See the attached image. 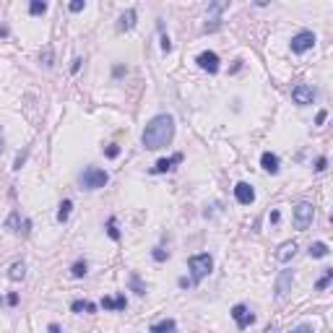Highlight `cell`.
I'll return each instance as SVG.
<instances>
[{
  "instance_id": "1",
  "label": "cell",
  "mask_w": 333,
  "mask_h": 333,
  "mask_svg": "<svg viewBox=\"0 0 333 333\" xmlns=\"http://www.w3.org/2000/svg\"><path fill=\"white\" fill-rule=\"evenodd\" d=\"M172 138H175V117L167 114V112H162V114H156V117L148 120L146 128H143V135H141V141H143V146L148 148V151L164 148Z\"/></svg>"
},
{
  "instance_id": "15",
  "label": "cell",
  "mask_w": 333,
  "mask_h": 333,
  "mask_svg": "<svg viewBox=\"0 0 333 333\" xmlns=\"http://www.w3.org/2000/svg\"><path fill=\"white\" fill-rule=\"evenodd\" d=\"M148 331H151V333H175L177 331V323L172 318H164V320H159V323H154Z\"/></svg>"
},
{
  "instance_id": "17",
  "label": "cell",
  "mask_w": 333,
  "mask_h": 333,
  "mask_svg": "<svg viewBox=\"0 0 333 333\" xmlns=\"http://www.w3.org/2000/svg\"><path fill=\"white\" fill-rule=\"evenodd\" d=\"M102 307H105V310H125L128 302H125L122 294L120 297H105V300H102Z\"/></svg>"
},
{
  "instance_id": "13",
  "label": "cell",
  "mask_w": 333,
  "mask_h": 333,
  "mask_svg": "<svg viewBox=\"0 0 333 333\" xmlns=\"http://www.w3.org/2000/svg\"><path fill=\"white\" fill-rule=\"evenodd\" d=\"M180 162H182V154H172L169 159H159V162L151 167V172H154V175H164L167 169H172V167L180 164Z\"/></svg>"
},
{
  "instance_id": "3",
  "label": "cell",
  "mask_w": 333,
  "mask_h": 333,
  "mask_svg": "<svg viewBox=\"0 0 333 333\" xmlns=\"http://www.w3.org/2000/svg\"><path fill=\"white\" fill-rule=\"evenodd\" d=\"M81 182H84L86 190H99V188H105L110 182V175L105 169H99V167H89L81 175Z\"/></svg>"
},
{
  "instance_id": "34",
  "label": "cell",
  "mask_w": 333,
  "mask_h": 333,
  "mask_svg": "<svg viewBox=\"0 0 333 333\" xmlns=\"http://www.w3.org/2000/svg\"><path fill=\"white\" fill-rule=\"evenodd\" d=\"M42 60H44V65H52V50H50V47L42 52Z\"/></svg>"
},
{
  "instance_id": "28",
  "label": "cell",
  "mask_w": 333,
  "mask_h": 333,
  "mask_svg": "<svg viewBox=\"0 0 333 333\" xmlns=\"http://www.w3.org/2000/svg\"><path fill=\"white\" fill-rule=\"evenodd\" d=\"M151 255H154V260H156V263H162V260H167V258H169V252H167V250H162V247H154Z\"/></svg>"
},
{
  "instance_id": "4",
  "label": "cell",
  "mask_w": 333,
  "mask_h": 333,
  "mask_svg": "<svg viewBox=\"0 0 333 333\" xmlns=\"http://www.w3.org/2000/svg\"><path fill=\"white\" fill-rule=\"evenodd\" d=\"M313 47H315V34L313 31H300V34L292 37V52L294 55H302V52L313 50Z\"/></svg>"
},
{
  "instance_id": "21",
  "label": "cell",
  "mask_w": 333,
  "mask_h": 333,
  "mask_svg": "<svg viewBox=\"0 0 333 333\" xmlns=\"http://www.w3.org/2000/svg\"><path fill=\"white\" fill-rule=\"evenodd\" d=\"M328 255V245L326 242H313L310 245V258H326Z\"/></svg>"
},
{
  "instance_id": "9",
  "label": "cell",
  "mask_w": 333,
  "mask_h": 333,
  "mask_svg": "<svg viewBox=\"0 0 333 333\" xmlns=\"http://www.w3.org/2000/svg\"><path fill=\"white\" fill-rule=\"evenodd\" d=\"M234 198H237V203L250 206L252 201H255V190H252V185H247V182H237L234 185Z\"/></svg>"
},
{
  "instance_id": "6",
  "label": "cell",
  "mask_w": 333,
  "mask_h": 333,
  "mask_svg": "<svg viewBox=\"0 0 333 333\" xmlns=\"http://www.w3.org/2000/svg\"><path fill=\"white\" fill-rule=\"evenodd\" d=\"M313 216H315V209L310 203H297L294 209V226L297 229H307L313 224Z\"/></svg>"
},
{
  "instance_id": "25",
  "label": "cell",
  "mask_w": 333,
  "mask_h": 333,
  "mask_svg": "<svg viewBox=\"0 0 333 333\" xmlns=\"http://www.w3.org/2000/svg\"><path fill=\"white\" fill-rule=\"evenodd\" d=\"M107 234H110V239H114V242L120 239V229H117V222H114V216L107 222Z\"/></svg>"
},
{
  "instance_id": "26",
  "label": "cell",
  "mask_w": 333,
  "mask_h": 333,
  "mask_svg": "<svg viewBox=\"0 0 333 333\" xmlns=\"http://www.w3.org/2000/svg\"><path fill=\"white\" fill-rule=\"evenodd\" d=\"M331 279H333V268H326V273H323V276H320V281L315 284V289H320V292H323L326 286L331 284Z\"/></svg>"
},
{
  "instance_id": "20",
  "label": "cell",
  "mask_w": 333,
  "mask_h": 333,
  "mask_svg": "<svg viewBox=\"0 0 333 333\" xmlns=\"http://www.w3.org/2000/svg\"><path fill=\"white\" fill-rule=\"evenodd\" d=\"M21 224H26V222H21V214L18 211H13L8 216V222H5V226L10 229V232H24V229H21Z\"/></svg>"
},
{
  "instance_id": "27",
  "label": "cell",
  "mask_w": 333,
  "mask_h": 333,
  "mask_svg": "<svg viewBox=\"0 0 333 333\" xmlns=\"http://www.w3.org/2000/svg\"><path fill=\"white\" fill-rule=\"evenodd\" d=\"M130 286H133V292H135V294H146V286L141 284L138 273H130Z\"/></svg>"
},
{
  "instance_id": "42",
  "label": "cell",
  "mask_w": 333,
  "mask_h": 333,
  "mask_svg": "<svg viewBox=\"0 0 333 333\" xmlns=\"http://www.w3.org/2000/svg\"><path fill=\"white\" fill-rule=\"evenodd\" d=\"M0 151H3V128H0Z\"/></svg>"
},
{
  "instance_id": "18",
  "label": "cell",
  "mask_w": 333,
  "mask_h": 333,
  "mask_svg": "<svg viewBox=\"0 0 333 333\" xmlns=\"http://www.w3.org/2000/svg\"><path fill=\"white\" fill-rule=\"evenodd\" d=\"M24 276H26V266H24V263H13V266L8 268V279L10 281H21Z\"/></svg>"
},
{
  "instance_id": "19",
  "label": "cell",
  "mask_w": 333,
  "mask_h": 333,
  "mask_svg": "<svg viewBox=\"0 0 333 333\" xmlns=\"http://www.w3.org/2000/svg\"><path fill=\"white\" fill-rule=\"evenodd\" d=\"M71 310H73V313H97V305L94 302H86V300H76L71 305Z\"/></svg>"
},
{
  "instance_id": "2",
  "label": "cell",
  "mask_w": 333,
  "mask_h": 333,
  "mask_svg": "<svg viewBox=\"0 0 333 333\" xmlns=\"http://www.w3.org/2000/svg\"><path fill=\"white\" fill-rule=\"evenodd\" d=\"M188 266H190V273H193V284H198V281H203V279L211 273L214 258L209 255V252H201V255H193V258L188 260Z\"/></svg>"
},
{
  "instance_id": "41",
  "label": "cell",
  "mask_w": 333,
  "mask_h": 333,
  "mask_svg": "<svg viewBox=\"0 0 333 333\" xmlns=\"http://www.w3.org/2000/svg\"><path fill=\"white\" fill-rule=\"evenodd\" d=\"M0 37H8V26H0Z\"/></svg>"
},
{
  "instance_id": "14",
  "label": "cell",
  "mask_w": 333,
  "mask_h": 333,
  "mask_svg": "<svg viewBox=\"0 0 333 333\" xmlns=\"http://www.w3.org/2000/svg\"><path fill=\"white\" fill-rule=\"evenodd\" d=\"M260 164H263V169H266L268 175H279V156H276V154L263 151V156H260Z\"/></svg>"
},
{
  "instance_id": "22",
  "label": "cell",
  "mask_w": 333,
  "mask_h": 333,
  "mask_svg": "<svg viewBox=\"0 0 333 333\" xmlns=\"http://www.w3.org/2000/svg\"><path fill=\"white\" fill-rule=\"evenodd\" d=\"M71 209H73V203L65 198V201L60 203V209H57V222H60V224L68 222V216H71Z\"/></svg>"
},
{
  "instance_id": "35",
  "label": "cell",
  "mask_w": 333,
  "mask_h": 333,
  "mask_svg": "<svg viewBox=\"0 0 333 333\" xmlns=\"http://www.w3.org/2000/svg\"><path fill=\"white\" fill-rule=\"evenodd\" d=\"M326 117H328V112H326V110H320V112H318V117H315V122H318V125H323Z\"/></svg>"
},
{
  "instance_id": "16",
  "label": "cell",
  "mask_w": 333,
  "mask_h": 333,
  "mask_svg": "<svg viewBox=\"0 0 333 333\" xmlns=\"http://www.w3.org/2000/svg\"><path fill=\"white\" fill-rule=\"evenodd\" d=\"M135 18H138V13H135V8H128V10L122 13V18H120L117 29H120V31H128V29H133V26H135Z\"/></svg>"
},
{
  "instance_id": "40",
  "label": "cell",
  "mask_w": 333,
  "mask_h": 333,
  "mask_svg": "<svg viewBox=\"0 0 333 333\" xmlns=\"http://www.w3.org/2000/svg\"><path fill=\"white\" fill-rule=\"evenodd\" d=\"M180 286H182V289H188V286H193V281L190 279H180Z\"/></svg>"
},
{
  "instance_id": "11",
  "label": "cell",
  "mask_w": 333,
  "mask_h": 333,
  "mask_svg": "<svg viewBox=\"0 0 333 333\" xmlns=\"http://www.w3.org/2000/svg\"><path fill=\"white\" fill-rule=\"evenodd\" d=\"M294 255H297V242H294V239H289V242H281L279 250H276V260L279 263H289Z\"/></svg>"
},
{
  "instance_id": "7",
  "label": "cell",
  "mask_w": 333,
  "mask_h": 333,
  "mask_svg": "<svg viewBox=\"0 0 333 333\" xmlns=\"http://www.w3.org/2000/svg\"><path fill=\"white\" fill-rule=\"evenodd\" d=\"M195 63H198V68L206 71V73H219V55L211 52V50L201 52L198 57H195Z\"/></svg>"
},
{
  "instance_id": "37",
  "label": "cell",
  "mask_w": 333,
  "mask_h": 333,
  "mask_svg": "<svg viewBox=\"0 0 333 333\" xmlns=\"http://www.w3.org/2000/svg\"><path fill=\"white\" fill-rule=\"evenodd\" d=\"M268 219H271V224H279V219H281V214H279V211H271V216H268Z\"/></svg>"
},
{
  "instance_id": "10",
  "label": "cell",
  "mask_w": 333,
  "mask_h": 333,
  "mask_svg": "<svg viewBox=\"0 0 333 333\" xmlns=\"http://www.w3.org/2000/svg\"><path fill=\"white\" fill-rule=\"evenodd\" d=\"M226 8V3H211V16H209V21H206V26H203V31H216L222 26V18H219V13Z\"/></svg>"
},
{
  "instance_id": "5",
  "label": "cell",
  "mask_w": 333,
  "mask_h": 333,
  "mask_svg": "<svg viewBox=\"0 0 333 333\" xmlns=\"http://www.w3.org/2000/svg\"><path fill=\"white\" fill-rule=\"evenodd\" d=\"M292 99H294V105L307 107V105H313V102H315V89L310 84H297L292 89Z\"/></svg>"
},
{
  "instance_id": "23",
  "label": "cell",
  "mask_w": 333,
  "mask_h": 333,
  "mask_svg": "<svg viewBox=\"0 0 333 333\" xmlns=\"http://www.w3.org/2000/svg\"><path fill=\"white\" fill-rule=\"evenodd\" d=\"M86 273H89L86 260H78V263H73V268H71V276H73V279H84Z\"/></svg>"
},
{
  "instance_id": "8",
  "label": "cell",
  "mask_w": 333,
  "mask_h": 333,
  "mask_svg": "<svg viewBox=\"0 0 333 333\" xmlns=\"http://www.w3.org/2000/svg\"><path fill=\"white\" fill-rule=\"evenodd\" d=\"M232 318H234V323H237L239 331H245V328L252 323V320H255V315H252L245 305H234V307H232Z\"/></svg>"
},
{
  "instance_id": "33",
  "label": "cell",
  "mask_w": 333,
  "mask_h": 333,
  "mask_svg": "<svg viewBox=\"0 0 333 333\" xmlns=\"http://www.w3.org/2000/svg\"><path fill=\"white\" fill-rule=\"evenodd\" d=\"M292 333H313V326H307V323H302V326H297Z\"/></svg>"
},
{
  "instance_id": "29",
  "label": "cell",
  "mask_w": 333,
  "mask_h": 333,
  "mask_svg": "<svg viewBox=\"0 0 333 333\" xmlns=\"http://www.w3.org/2000/svg\"><path fill=\"white\" fill-rule=\"evenodd\" d=\"M159 31H162V50H164V52H172V42H169V37H167V34H164L162 24H159Z\"/></svg>"
},
{
  "instance_id": "30",
  "label": "cell",
  "mask_w": 333,
  "mask_h": 333,
  "mask_svg": "<svg viewBox=\"0 0 333 333\" xmlns=\"http://www.w3.org/2000/svg\"><path fill=\"white\" fill-rule=\"evenodd\" d=\"M68 8H71V13H81V10L86 8V3H84V0H73V3L68 5Z\"/></svg>"
},
{
  "instance_id": "31",
  "label": "cell",
  "mask_w": 333,
  "mask_h": 333,
  "mask_svg": "<svg viewBox=\"0 0 333 333\" xmlns=\"http://www.w3.org/2000/svg\"><path fill=\"white\" fill-rule=\"evenodd\" d=\"M105 154H107L110 159H117V156H120V146H114V143L107 146V148H105Z\"/></svg>"
},
{
  "instance_id": "24",
  "label": "cell",
  "mask_w": 333,
  "mask_h": 333,
  "mask_svg": "<svg viewBox=\"0 0 333 333\" xmlns=\"http://www.w3.org/2000/svg\"><path fill=\"white\" fill-rule=\"evenodd\" d=\"M29 13H31V16H42V13H47V3H42V0H31Z\"/></svg>"
},
{
  "instance_id": "39",
  "label": "cell",
  "mask_w": 333,
  "mask_h": 333,
  "mask_svg": "<svg viewBox=\"0 0 333 333\" xmlns=\"http://www.w3.org/2000/svg\"><path fill=\"white\" fill-rule=\"evenodd\" d=\"M8 305H18V294H8Z\"/></svg>"
},
{
  "instance_id": "38",
  "label": "cell",
  "mask_w": 333,
  "mask_h": 333,
  "mask_svg": "<svg viewBox=\"0 0 333 333\" xmlns=\"http://www.w3.org/2000/svg\"><path fill=\"white\" fill-rule=\"evenodd\" d=\"M81 63H84L81 57H76V60H73V65H71V71H73V73H78V68H81Z\"/></svg>"
},
{
  "instance_id": "36",
  "label": "cell",
  "mask_w": 333,
  "mask_h": 333,
  "mask_svg": "<svg viewBox=\"0 0 333 333\" xmlns=\"http://www.w3.org/2000/svg\"><path fill=\"white\" fill-rule=\"evenodd\" d=\"M47 333H63V328L57 326V323H50V326H47Z\"/></svg>"
},
{
  "instance_id": "12",
  "label": "cell",
  "mask_w": 333,
  "mask_h": 333,
  "mask_svg": "<svg viewBox=\"0 0 333 333\" xmlns=\"http://www.w3.org/2000/svg\"><path fill=\"white\" fill-rule=\"evenodd\" d=\"M292 284H294V273L292 271H281V276L276 281V297H286V294H289Z\"/></svg>"
},
{
  "instance_id": "32",
  "label": "cell",
  "mask_w": 333,
  "mask_h": 333,
  "mask_svg": "<svg viewBox=\"0 0 333 333\" xmlns=\"http://www.w3.org/2000/svg\"><path fill=\"white\" fill-rule=\"evenodd\" d=\"M326 167H328V159H326V156H320L318 162H315V172H326Z\"/></svg>"
}]
</instances>
